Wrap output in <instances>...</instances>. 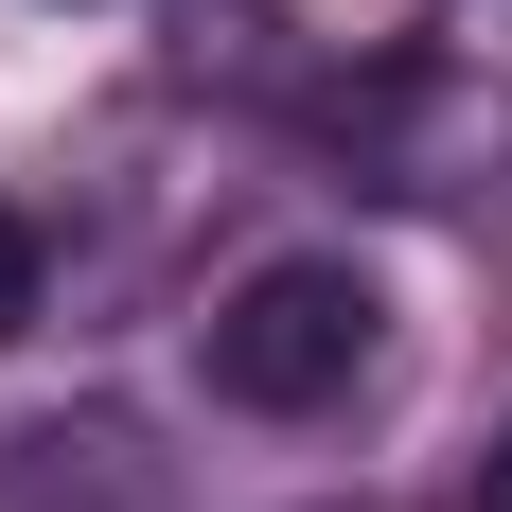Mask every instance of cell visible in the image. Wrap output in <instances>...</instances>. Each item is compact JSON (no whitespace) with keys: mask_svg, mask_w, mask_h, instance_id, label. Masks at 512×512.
Here are the masks:
<instances>
[{"mask_svg":"<svg viewBox=\"0 0 512 512\" xmlns=\"http://www.w3.org/2000/svg\"><path fill=\"white\" fill-rule=\"evenodd\" d=\"M354 371H371V283L354 265H248L212 301V389L230 407L318 424V407H354Z\"/></svg>","mask_w":512,"mask_h":512,"instance_id":"6da1fadb","label":"cell"},{"mask_svg":"<svg viewBox=\"0 0 512 512\" xmlns=\"http://www.w3.org/2000/svg\"><path fill=\"white\" fill-rule=\"evenodd\" d=\"M36 283H53V248H36V212L0 195V336H18V318H36Z\"/></svg>","mask_w":512,"mask_h":512,"instance_id":"7a4b0ae2","label":"cell"},{"mask_svg":"<svg viewBox=\"0 0 512 512\" xmlns=\"http://www.w3.org/2000/svg\"><path fill=\"white\" fill-rule=\"evenodd\" d=\"M477 512H512V442H495V477H477Z\"/></svg>","mask_w":512,"mask_h":512,"instance_id":"3957f363","label":"cell"}]
</instances>
